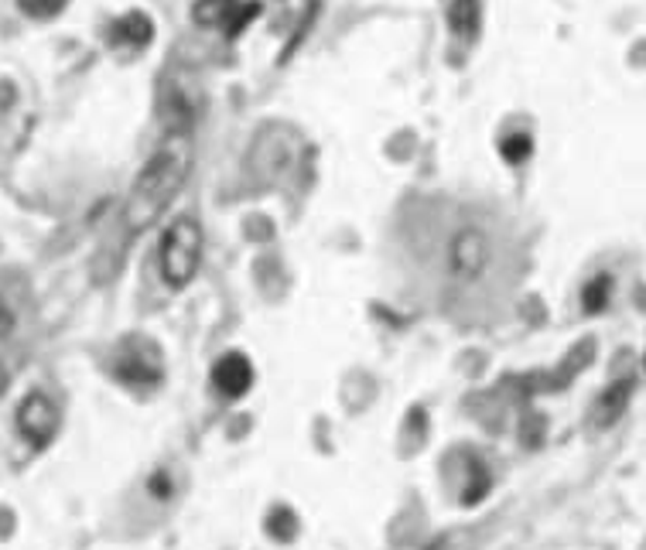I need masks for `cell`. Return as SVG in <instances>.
I'll use <instances>...</instances> for the list:
<instances>
[{
  "label": "cell",
  "instance_id": "obj_4",
  "mask_svg": "<svg viewBox=\"0 0 646 550\" xmlns=\"http://www.w3.org/2000/svg\"><path fill=\"white\" fill-rule=\"evenodd\" d=\"M17 430L25 435L35 448H45L59 435V407L45 393H28L17 403Z\"/></svg>",
  "mask_w": 646,
  "mask_h": 550
},
{
  "label": "cell",
  "instance_id": "obj_2",
  "mask_svg": "<svg viewBox=\"0 0 646 550\" xmlns=\"http://www.w3.org/2000/svg\"><path fill=\"white\" fill-rule=\"evenodd\" d=\"M202 267V226L195 215H178L161 236L157 271L172 291H185Z\"/></svg>",
  "mask_w": 646,
  "mask_h": 550
},
{
  "label": "cell",
  "instance_id": "obj_8",
  "mask_svg": "<svg viewBox=\"0 0 646 550\" xmlns=\"http://www.w3.org/2000/svg\"><path fill=\"white\" fill-rule=\"evenodd\" d=\"M151 32H154V24H151V17L141 14V11L124 14L117 24H113V38L124 41V45H148V41H151Z\"/></svg>",
  "mask_w": 646,
  "mask_h": 550
},
{
  "label": "cell",
  "instance_id": "obj_6",
  "mask_svg": "<svg viewBox=\"0 0 646 550\" xmlns=\"http://www.w3.org/2000/svg\"><path fill=\"white\" fill-rule=\"evenodd\" d=\"M630 397H633V383H630V379H622V383H612V387H606L603 397L595 400V424H598V427L616 424L622 414H626Z\"/></svg>",
  "mask_w": 646,
  "mask_h": 550
},
{
  "label": "cell",
  "instance_id": "obj_12",
  "mask_svg": "<svg viewBox=\"0 0 646 550\" xmlns=\"http://www.w3.org/2000/svg\"><path fill=\"white\" fill-rule=\"evenodd\" d=\"M17 4H21V11L31 14V17H52V14L62 11L65 0H17Z\"/></svg>",
  "mask_w": 646,
  "mask_h": 550
},
{
  "label": "cell",
  "instance_id": "obj_11",
  "mask_svg": "<svg viewBox=\"0 0 646 550\" xmlns=\"http://www.w3.org/2000/svg\"><path fill=\"white\" fill-rule=\"evenodd\" d=\"M609 291H612V280L606 277V274H598L585 291H582V304H585V311H603L606 308V301H609Z\"/></svg>",
  "mask_w": 646,
  "mask_h": 550
},
{
  "label": "cell",
  "instance_id": "obj_9",
  "mask_svg": "<svg viewBox=\"0 0 646 550\" xmlns=\"http://www.w3.org/2000/svg\"><path fill=\"white\" fill-rule=\"evenodd\" d=\"M237 0H195L192 17L202 28H216V24H229V17L237 14Z\"/></svg>",
  "mask_w": 646,
  "mask_h": 550
},
{
  "label": "cell",
  "instance_id": "obj_5",
  "mask_svg": "<svg viewBox=\"0 0 646 550\" xmlns=\"http://www.w3.org/2000/svg\"><path fill=\"white\" fill-rule=\"evenodd\" d=\"M213 387L219 397L226 400H240L250 393L253 387V366H250V359L243 352H226L216 359V366H213Z\"/></svg>",
  "mask_w": 646,
  "mask_h": 550
},
{
  "label": "cell",
  "instance_id": "obj_14",
  "mask_svg": "<svg viewBox=\"0 0 646 550\" xmlns=\"http://www.w3.org/2000/svg\"><path fill=\"white\" fill-rule=\"evenodd\" d=\"M257 14H261V4H246V11H240V8H237V14L229 17V24H226V35H229V38H237V35H240V32H243L246 24H250L253 17H257Z\"/></svg>",
  "mask_w": 646,
  "mask_h": 550
},
{
  "label": "cell",
  "instance_id": "obj_3",
  "mask_svg": "<svg viewBox=\"0 0 646 550\" xmlns=\"http://www.w3.org/2000/svg\"><path fill=\"white\" fill-rule=\"evenodd\" d=\"M493 263V239L486 229L479 226H466L452 236L448 243V274L458 284H476L486 277Z\"/></svg>",
  "mask_w": 646,
  "mask_h": 550
},
{
  "label": "cell",
  "instance_id": "obj_7",
  "mask_svg": "<svg viewBox=\"0 0 646 550\" xmlns=\"http://www.w3.org/2000/svg\"><path fill=\"white\" fill-rule=\"evenodd\" d=\"M448 24L458 38H472L482 24V4L479 0H452L448 8Z\"/></svg>",
  "mask_w": 646,
  "mask_h": 550
},
{
  "label": "cell",
  "instance_id": "obj_10",
  "mask_svg": "<svg viewBox=\"0 0 646 550\" xmlns=\"http://www.w3.org/2000/svg\"><path fill=\"white\" fill-rule=\"evenodd\" d=\"M499 154L506 164H523L530 154H534V140H530V134H510L499 143Z\"/></svg>",
  "mask_w": 646,
  "mask_h": 550
},
{
  "label": "cell",
  "instance_id": "obj_1",
  "mask_svg": "<svg viewBox=\"0 0 646 550\" xmlns=\"http://www.w3.org/2000/svg\"><path fill=\"white\" fill-rule=\"evenodd\" d=\"M189 172H192V137L189 130H168V137L161 140V148L141 167V175L134 178L127 209H124L127 229L130 233L151 229L178 199L181 185L189 182Z\"/></svg>",
  "mask_w": 646,
  "mask_h": 550
},
{
  "label": "cell",
  "instance_id": "obj_13",
  "mask_svg": "<svg viewBox=\"0 0 646 550\" xmlns=\"http://www.w3.org/2000/svg\"><path fill=\"white\" fill-rule=\"evenodd\" d=\"M294 530H297V523H294V516H291L288 510H277V513L270 516V534H274L277 540H291Z\"/></svg>",
  "mask_w": 646,
  "mask_h": 550
},
{
  "label": "cell",
  "instance_id": "obj_15",
  "mask_svg": "<svg viewBox=\"0 0 646 550\" xmlns=\"http://www.w3.org/2000/svg\"><path fill=\"white\" fill-rule=\"evenodd\" d=\"M14 328V311L4 304V298H0V335H8Z\"/></svg>",
  "mask_w": 646,
  "mask_h": 550
}]
</instances>
